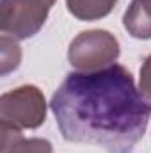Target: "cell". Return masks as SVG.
<instances>
[{
	"instance_id": "6da1fadb",
	"label": "cell",
	"mask_w": 151,
	"mask_h": 153,
	"mask_svg": "<svg viewBox=\"0 0 151 153\" xmlns=\"http://www.w3.org/2000/svg\"><path fill=\"white\" fill-rule=\"evenodd\" d=\"M50 107L66 141L98 144L109 153H133L151 117V103L119 64L70 73Z\"/></svg>"
},
{
	"instance_id": "7a4b0ae2",
	"label": "cell",
	"mask_w": 151,
	"mask_h": 153,
	"mask_svg": "<svg viewBox=\"0 0 151 153\" xmlns=\"http://www.w3.org/2000/svg\"><path fill=\"white\" fill-rule=\"evenodd\" d=\"M119 57V41L107 30L80 32L70 45L68 59L78 71H100Z\"/></svg>"
},
{
	"instance_id": "3957f363",
	"label": "cell",
	"mask_w": 151,
	"mask_h": 153,
	"mask_svg": "<svg viewBox=\"0 0 151 153\" xmlns=\"http://www.w3.org/2000/svg\"><path fill=\"white\" fill-rule=\"evenodd\" d=\"M2 125L13 128H38L46 119V100L36 85L16 87L0 98Z\"/></svg>"
},
{
	"instance_id": "277c9868",
	"label": "cell",
	"mask_w": 151,
	"mask_h": 153,
	"mask_svg": "<svg viewBox=\"0 0 151 153\" xmlns=\"http://www.w3.org/2000/svg\"><path fill=\"white\" fill-rule=\"evenodd\" d=\"M55 2L57 0H2V32L14 39L32 38L44 25Z\"/></svg>"
},
{
	"instance_id": "5b68a950",
	"label": "cell",
	"mask_w": 151,
	"mask_h": 153,
	"mask_svg": "<svg viewBox=\"0 0 151 153\" xmlns=\"http://www.w3.org/2000/svg\"><path fill=\"white\" fill-rule=\"evenodd\" d=\"M123 25L137 39H151V0H132L128 5Z\"/></svg>"
},
{
	"instance_id": "8992f818",
	"label": "cell",
	"mask_w": 151,
	"mask_h": 153,
	"mask_svg": "<svg viewBox=\"0 0 151 153\" xmlns=\"http://www.w3.org/2000/svg\"><path fill=\"white\" fill-rule=\"evenodd\" d=\"M2 153H53L46 139H25L20 128L2 125Z\"/></svg>"
},
{
	"instance_id": "52a82bcc",
	"label": "cell",
	"mask_w": 151,
	"mask_h": 153,
	"mask_svg": "<svg viewBox=\"0 0 151 153\" xmlns=\"http://www.w3.org/2000/svg\"><path fill=\"white\" fill-rule=\"evenodd\" d=\"M68 11L82 22L101 20L110 14L117 0H66Z\"/></svg>"
},
{
	"instance_id": "ba28073f",
	"label": "cell",
	"mask_w": 151,
	"mask_h": 153,
	"mask_svg": "<svg viewBox=\"0 0 151 153\" xmlns=\"http://www.w3.org/2000/svg\"><path fill=\"white\" fill-rule=\"evenodd\" d=\"M0 53H2V75H7L9 71L16 70L21 61V50L14 38L2 36L0 39Z\"/></svg>"
},
{
	"instance_id": "9c48e42d",
	"label": "cell",
	"mask_w": 151,
	"mask_h": 153,
	"mask_svg": "<svg viewBox=\"0 0 151 153\" xmlns=\"http://www.w3.org/2000/svg\"><path fill=\"white\" fill-rule=\"evenodd\" d=\"M139 91L151 100V55L146 57L141 68V80H139Z\"/></svg>"
}]
</instances>
